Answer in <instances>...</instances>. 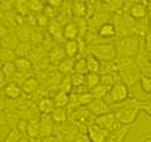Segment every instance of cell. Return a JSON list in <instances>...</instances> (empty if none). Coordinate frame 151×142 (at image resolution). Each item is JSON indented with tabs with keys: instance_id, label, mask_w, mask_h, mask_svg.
<instances>
[{
	"instance_id": "obj_37",
	"label": "cell",
	"mask_w": 151,
	"mask_h": 142,
	"mask_svg": "<svg viewBox=\"0 0 151 142\" xmlns=\"http://www.w3.org/2000/svg\"><path fill=\"white\" fill-rule=\"evenodd\" d=\"M93 96H92V93L91 92H84V93H81V94H78V101H79V105L81 106H88L89 103H91L93 101Z\"/></svg>"
},
{
	"instance_id": "obj_48",
	"label": "cell",
	"mask_w": 151,
	"mask_h": 142,
	"mask_svg": "<svg viewBox=\"0 0 151 142\" xmlns=\"http://www.w3.org/2000/svg\"><path fill=\"white\" fill-rule=\"evenodd\" d=\"M19 142H29V140H28V138H25V137H22V138H20V141H19Z\"/></svg>"
},
{
	"instance_id": "obj_44",
	"label": "cell",
	"mask_w": 151,
	"mask_h": 142,
	"mask_svg": "<svg viewBox=\"0 0 151 142\" xmlns=\"http://www.w3.org/2000/svg\"><path fill=\"white\" fill-rule=\"evenodd\" d=\"M62 3H63V0H48L49 6H52V8H58L62 5Z\"/></svg>"
},
{
	"instance_id": "obj_6",
	"label": "cell",
	"mask_w": 151,
	"mask_h": 142,
	"mask_svg": "<svg viewBox=\"0 0 151 142\" xmlns=\"http://www.w3.org/2000/svg\"><path fill=\"white\" fill-rule=\"evenodd\" d=\"M94 123L102 127V128L106 131H115L117 128L116 127V123H117L116 116H115V113H111V112L96 117L94 118Z\"/></svg>"
},
{
	"instance_id": "obj_27",
	"label": "cell",
	"mask_w": 151,
	"mask_h": 142,
	"mask_svg": "<svg viewBox=\"0 0 151 142\" xmlns=\"http://www.w3.org/2000/svg\"><path fill=\"white\" fill-rule=\"evenodd\" d=\"M15 58H17L15 50H12V49H4V48L0 49V60H1V63H3V64L14 62V60H15Z\"/></svg>"
},
{
	"instance_id": "obj_52",
	"label": "cell",
	"mask_w": 151,
	"mask_h": 142,
	"mask_svg": "<svg viewBox=\"0 0 151 142\" xmlns=\"http://www.w3.org/2000/svg\"><path fill=\"white\" fill-rule=\"evenodd\" d=\"M145 142H151V138H147V140H146Z\"/></svg>"
},
{
	"instance_id": "obj_14",
	"label": "cell",
	"mask_w": 151,
	"mask_h": 142,
	"mask_svg": "<svg viewBox=\"0 0 151 142\" xmlns=\"http://www.w3.org/2000/svg\"><path fill=\"white\" fill-rule=\"evenodd\" d=\"M58 70H59V73H62L64 75H70L74 72V62H73V59L65 57L62 62L58 64Z\"/></svg>"
},
{
	"instance_id": "obj_38",
	"label": "cell",
	"mask_w": 151,
	"mask_h": 142,
	"mask_svg": "<svg viewBox=\"0 0 151 142\" xmlns=\"http://www.w3.org/2000/svg\"><path fill=\"white\" fill-rule=\"evenodd\" d=\"M15 72H17V69H15V65H14L13 62L3 64V73H4V75H5V78L10 79L13 77V74L15 73Z\"/></svg>"
},
{
	"instance_id": "obj_45",
	"label": "cell",
	"mask_w": 151,
	"mask_h": 142,
	"mask_svg": "<svg viewBox=\"0 0 151 142\" xmlns=\"http://www.w3.org/2000/svg\"><path fill=\"white\" fill-rule=\"evenodd\" d=\"M42 142H60L58 137H54V136H49V137H45V138H43V141Z\"/></svg>"
},
{
	"instance_id": "obj_7",
	"label": "cell",
	"mask_w": 151,
	"mask_h": 142,
	"mask_svg": "<svg viewBox=\"0 0 151 142\" xmlns=\"http://www.w3.org/2000/svg\"><path fill=\"white\" fill-rule=\"evenodd\" d=\"M108 136V131L103 130L102 127L97 126L96 123H92L87 128V137L89 142H106Z\"/></svg>"
},
{
	"instance_id": "obj_33",
	"label": "cell",
	"mask_w": 151,
	"mask_h": 142,
	"mask_svg": "<svg viewBox=\"0 0 151 142\" xmlns=\"http://www.w3.org/2000/svg\"><path fill=\"white\" fill-rule=\"evenodd\" d=\"M100 83L106 86L107 88H111L113 84L116 83V79H115V74H111V73H105V74H100Z\"/></svg>"
},
{
	"instance_id": "obj_50",
	"label": "cell",
	"mask_w": 151,
	"mask_h": 142,
	"mask_svg": "<svg viewBox=\"0 0 151 142\" xmlns=\"http://www.w3.org/2000/svg\"><path fill=\"white\" fill-rule=\"evenodd\" d=\"M100 1H105V3H108V1H111V0H100Z\"/></svg>"
},
{
	"instance_id": "obj_19",
	"label": "cell",
	"mask_w": 151,
	"mask_h": 142,
	"mask_svg": "<svg viewBox=\"0 0 151 142\" xmlns=\"http://www.w3.org/2000/svg\"><path fill=\"white\" fill-rule=\"evenodd\" d=\"M50 117H52V121L55 122V123H63L67 120V111L64 108L55 107L53 112L50 113Z\"/></svg>"
},
{
	"instance_id": "obj_18",
	"label": "cell",
	"mask_w": 151,
	"mask_h": 142,
	"mask_svg": "<svg viewBox=\"0 0 151 142\" xmlns=\"http://www.w3.org/2000/svg\"><path fill=\"white\" fill-rule=\"evenodd\" d=\"M78 27L74 23H68L67 25L63 28V38H65L67 40H74L78 35Z\"/></svg>"
},
{
	"instance_id": "obj_28",
	"label": "cell",
	"mask_w": 151,
	"mask_h": 142,
	"mask_svg": "<svg viewBox=\"0 0 151 142\" xmlns=\"http://www.w3.org/2000/svg\"><path fill=\"white\" fill-rule=\"evenodd\" d=\"M48 32H49V34L54 38V39H59V38L63 37V29H62V27H60L59 23H57V22L49 23Z\"/></svg>"
},
{
	"instance_id": "obj_25",
	"label": "cell",
	"mask_w": 151,
	"mask_h": 142,
	"mask_svg": "<svg viewBox=\"0 0 151 142\" xmlns=\"http://www.w3.org/2000/svg\"><path fill=\"white\" fill-rule=\"evenodd\" d=\"M33 29L28 24H20L18 27V38L22 42H29Z\"/></svg>"
},
{
	"instance_id": "obj_46",
	"label": "cell",
	"mask_w": 151,
	"mask_h": 142,
	"mask_svg": "<svg viewBox=\"0 0 151 142\" xmlns=\"http://www.w3.org/2000/svg\"><path fill=\"white\" fill-rule=\"evenodd\" d=\"M141 108L147 113V115L151 116V103H147V105H144V106H141Z\"/></svg>"
},
{
	"instance_id": "obj_15",
	"label": "cell",
	"mask_w": 151,
	"mask_h": 142,
	"mask_svg": "<svg viewBox=\"0 0 151 142\" xmlns=\"http://www.w3.org/2000/svg\"><path fill=\"white\" fill-rule=\"evenodd\" d=\"M19 44L18 39L14 35H10V34H6L4 35L1 39H0V47L4 49H12V50H15Z\"/></svg>"
},
{
	"instance_id": "obj_12",
	"label": "cell",
	"mask_w": 151,
	"mask_h": 142,
	"mask_svg": "<svg viewBox=\"0 0 151 142\" xmlns=\"http://www.w3.org/2000/svg\"><path fill=\"white\" fill-rule=\"evenodd\" d=\"M54 108H55L54 101L52 98H48V97L42 98L39 101V103H38V110H39V112L42 115H50Z\"/></svg>"
},
{
	"instance_id": "obj_47",
	"label": "cell",
	"mask_w": 151,
	"mask_h": 142,
	"mask_svg": "<svg viewBox=\"0 0 151 142\" xmlns=\"http://www.w3.org/2000/svg\"><path fill=\"white\" fill-rule=\"evenodd\" d=\"M8 34V30H6V28L4 27L3 24H0V39L4 37V35H6Z\"/></svg>"
},
{
	"instance_id": "obj_29",
	"label": "cell",
	"mask_w": 151,
	"mask_h": 142,
	"mask_svg": "<svg viewBox=\"0 0 151 142\" xmlns=\"http://www.w3.org/2000/svg\"><path fill=\"white\" fill-rule=\"evenodd\" d=\"M100 77L101 75L98 73H87L86 74V82H84V86L87 87V89H91L93 87H96L97 84H100Z\"/></svg>"
},
{
	"instance_id": "obj_9",
	"label": "cell",
	"mask_w": 151,
	"mask_h": 142,
	"mask_svg": "<svg viewBox=\"0 0 151 142\" xmlns=\"http://www.w3.org/2000/svg\"><path fill=\"white\" fill-rule=\"evenodd\" d=\"M53 123L50 115H43L42 116V121H39V137L45 138L49 137L53 133Z\"/></svg>"
},
{
	"instance_id": "obj_36",
	"label": "cell",
	"mask_w": 151,
	"mask_h": 142,
	"mask_svg": "<svg viewBox=\"0 0 151 142\" xmlns=\"http://www.w3.org/2000/svg\"><path fill=\"white\" fill-rule=\"evenodd\" d=\"M15 9L19 14H25L29 13V5H28V0H17L15 3Z\"/></svg>"
},
{
	"instance_id": "obj_16",
	"label": "cell",
	"mask_w": 151,
	"mask_h": 142,
	"mask_svg": "<svg viewBox=\"0 0 151 142\" xmlns=\"http://www.w3.org/2000/svg\"><path fill=\"white\" fill-rule=\"evenodd\" d=\"M98 35L101 38H112L116 35V27L111 23H103L98 29Z\"/></svg>"
},
{
	"instance_id": "obj_20",
	"label": "cell",
	"mask_w": 151,
	"mask_h": 142,
	"mask_svg": "<svg viewBox=\"0 0 151 142\" xmlns=\"http://www.w3.org/2000/svg\"><path fill=\"white\" fill-rule=\"evenodd\" d=\"M25 132H27V135L29 136L30 138H37V137H39V121L38 120L28 121Z\"/></svg>"
},
{
	"instance_id": "obj_39",
	"label": "cell",
	"mask_w": 151,
	"mask_h": 142,
	"mask_svg": "<svg viewBox=\"0 0 151 142\" xmlns=\"http://www.w3.org/2000/svg\"><path fill=\"white\" fill-rule=\"evenodd\" d=\"M28 5H29V10L34 13L44 10V4L40 0H28Z\"/></svg>"
},
{
	"instance_id": "obj_34",
	"label": "cell",
	"mask_w": 151,
	"mask_h": 142,
	"mask_svg": "<svg viewBox=\"0 0 151 142\" xmlns=\"http://www.w3.org/2000/svg\"><path fill=\"white\" fill-rule=\"evenodd\" d=\"M74 72L76 73H81L86 75L88 73V68H87V60L86 58H81L77 62H74Z\"/></svg>"
},
{
	"instance_id": "obj_43",
	"label": "cell",
	"mask_w": 151,
	"mask_h": 142,
	"mask_svg": "<svg viewBox=\"0 0 151 142\" xmlns=\"http://www.w3.org/2000/svg\"><path fill=\"white\" fill-rule=\"evenodd\" d=\"M37 24L39 27H48L49 23H48V18H47L45 14H42V15H38L37 16Z\"/></svg>"
},
{
	"instance_id": "obj_10",
	"label": "cell",
	"mask_w": 151,
	"mask_h": 142,
	"mask_svg": "<svg viewBox=\"0 0 151 142\" xmlns=\"http://www.w3.org/2000/svg\"><path fill=\"white\" fill-rule=\"evenodd\" d=\"M38 87H39V80H38L35 77H32V75L27 77L20 83L22 92L25 93V94H33L38 89Z\"/></svg>"
},
{
	"instance_id": "obj_40",
	"label": "cell",
	"mask_w": 151,
	"mask_h": 142,
	"mask_svg": "<svg viewBox=\"0 0 151 142\" xmlns=\"http://www.w3.org/2000/svg\"><path fill=\"white\" fill-rule=\"evenodd\" d=\"M86 11H87V8H86V4L84 3H76L74 4V8H73L74 15L83 16V15H86Z\"/></svg>"
},
{
	"instance_id": "obj_54",
	"label": "cell",
	"mask_w": 151,
	"mask_h": 142,
	"mask_svg": "<svg viewBox=\"0 0 151 142\" xmlns=\"http://www.w3.org/2000/svg\"><path fill=\"white\" fill-rule=\"evenodd\" d=\"M150 25H151V22H150Z\"/></svg>"
},
{
	"instance_id": "obj_5",
	"label": "cell",
	"mask_w": 151,
	"mask_h": 142,
	"mask_svg": "<svg viewBox=\"0 0 151 142\" xmlns=\"http://www.w3.org/2000/svg\"><path fill=\"white\" fill-rule=\"evenodd\" d=\"M140 40L137 37H127L121 43V52L124 53V57H134L139 50Z\"/></svg>"
},
{
	"instance_id": "obj_30",
	"label": "cell",
	"mask_w": 151,
	"mask_h": 142,
	"mask_svg": "<svg viewBox=\"0 0 151 142\" xmlns=\"http://www.w3.org/2000/svg\"><path fill=\"white\" fill-rule=\"evenodd\" d=\"M30 52H32V47L29 42H19L15 49V54L18 57H27L28 54H30Z\"/></svg>"
},
{
	"instance_id": "obj_1",
	"label": "cell",
	"mask_w": 151,
	"mask_h": 142,
	"mask_svg": "<svg viewBox=\"0 0 151 142\" xmlns=\"http://www.w3.org/2000/svg\"><path fill=\"white\" fill-rule=\"evenodd\" d=\"M120 79L127 87H132L141 79V72L136 67V64H132L130 67L120 70Z\"/></svg>"
},
{
	"instance_id": "obj_11",
	"label": "cell",
	"mask_w": 151,
	"mask_h": 142,
	"mask_svg": "<svg viewBox=\"0 0 151 142\" xmlns=\"http://www.w3.org/2000/svg\"><path fill=\"white\" fill-rule=\"evenodd\" d=\"M13 63L15 65V69L18 72H20L23 74L25 72H29V70H32V68H33V64L28 57H17Z\"/></svg>"
},
{
	"instance_id": "obj_8",
	"label": "cell",
	"mask_w": 151,
	"mask_h": 142,
	"mask_svg": "<svg viewBox=\"0 0 151 142\" xmlns=\"http://www.w3.org/2000/svg\"><path fill=\"white\" fill-rule=\"evenodd\" d=\"M87 110L94 117H98L101 115H105V113L110 112V106H108L103 99H93V101L87 106Z\"/></svg>"
},
{
	"instance_id": "obj_17",
	"label": "cell",
	"mask_w": 151,
	"mask_h": 142,
	"mask_svg": "<svg viewBox=\"0 0 151 142\" xmlns=\"http://www.w3.org/2000/svg\"><path fill=\"white\" fill-rule=\"evenodd\" d=\"M65 52H64V49L62 48V47H54L53 49L50 50V53H49V60L52 63H60L62 60L65 58Z\"/></svg>"
},
{
	"instance_id": "obj_51",
	"label": "cell",
	"mask_w": 151,
	"mask_h": 142,
	"mask_svg": "<svg viewBox=\"0 0 151 142\" xmlns=\"http://www.w3.org/2000/svg\"><path fill=\"white\" fill-rule=\"evenodd\" d=\"M108 142H119V141H115V140H111L110 138V141H108Z\"/></svg>"
},
{
	"instance_id": "obj_53",
	"label": "cell",
	"mask_w": 151,
	"mask_h": 142,
	"mask_svg": "<svg viewBox=\"0 0 151 142\" xmlns=\"http://www.w3.org/2000/svg\"><path fill=\"white\" fill-rule=\"evenodd\" d=\"M40 1H45V0H40ZM47 1H48V0H47Z\"/></svg>"
},
{
	"instance_id": "obj_13",
	"label": "cell",
	"mask_w": 151,
	"mask_h": 142,
	"mask_svg": "<svg viewBox=\"0 0 151 142\" xmlns=\"http://www.w3.org/2000/svg\"><path fill=\"white\" fill-rule=\"evenodd\" d=\"M4 94L10 99H18L23 94V92L20 86H18L17 83H9L4 87Z\"/></svg>"
},
{
	"instance_id": "obj_23",
	"label": "cell",
	"mask_w": 151,
	"mask_h": 142,
	"mask_svg": "<svg viewBox=\"0 0 151 142\" xmlns=\"http://www.w3.org/2000/svg\"><path fill=\"white\" fill-rule=\"evenodd\" d=\"M86 60H87L88 73H98L101 70V62L96 58V57H93L92 54H89L86 58Z\"/></svg>"
},
{
	"instance_id": "obj_2",
	"label": "cell",
	"mask_w": 151,
	"mask_h": 142,
	"mask_svg": "<svg viewBox=\"0 0 151 142\" xmlns=\"http://www.w3.org/2000/svg\"><path fill=\"white\" fill-rule=\"evenodd\" d=\"M92 55L100 60V62H111L116 58V49L111 44H101L96 45L92 49Z\"/></svg>"
},
{
	"instance_id": "obj_41",
	"label": "cell",
	"mask_w": 151,
	"mask_h": 142,
	"mask_svg": "<svg viewBox=\"0 0 151 142\" xmlns=\"http://www.w3.org/2000/svg\"><path fill=\"white\" fill-rule=\"evenodd\" d=\"M43 39H44V35H43V33H42V32H39V30H33L32 32L30 42L33 44H35V45L40 44L42 42H43Z\"/></svg>"
},
{
	"instance_id": "obj_26",
	"label": "cell",
	"mask_w": 151,
	"mask_h": 142,
	"mask_svg": "<svg viewBox=\"0 0 151 142\" xmlns=\"http://www.w3.org/2000/svg\"><path fill=\"white\" fill-rule=\"evenodd\" d=\"M130 14L132 15L134 19H142L146 15V8L144 4H140V3H136L131 6V10Z\"/></svg>"
},
{
	"instance_id": "obj_31",
	"label": "cell",
	"mask_w": 151,
	"mask_h": 142,
	"mask_svg": "<svg viewBox=\"0 0 151 142\" xmlns=\"http://www.w3.org/2000/svg\"><path fill=\"white\" fill-rule=\"evenodd\" d=\"M22 132L19 131L17 127H13V128L8 132V135L5 136V138H4L3 142H19L22 138Z\"/></svg>"
},
{
	"instance_id": "obj_32",
	"label": "cell",
	"mask_w": 151,
	"mask_h": 142,
	"mask_svg": "<svg viewBox=\"0 0 151 142\" xmlns=\"http://www.w3.org/2000/svg\"><path fill=\"white\" fill-rule=\"evenodd\" d=\"M70 80H72V86L73 88H78L84 86V82H86V75L81 74V73H76L73 72L70 74Z\"/></svg>"
},
{
	"instance_id": "obj_21",
	"label": "cell",
	"mask_w": 151,
	"mask_h": 142,
	"mask_svg": "<svg viewBox=\"0 0 151 142\" xmlns=\"http://www.w3.org/2000/svg\"><path fill=\"white\" fill-rule=\"evenodd\" d=\"M108 92H110V88H107L106 86L103 84H97L96 87H93L91 89V93L94 99H103L108 96Z\"/></svg>"
},
{
	"instance_id": "obj_22",
	"label": "cell",
	"mask_w": 151,
	"mask_h": 142,
	"mask_svg": "<svg viewBox=\"0 0 151 142\" xmlns=\"http://www.w3.org/2000/svg\"><path fill=\"white\" fill-rule=\"evenodd\" d=\"M53 101H54L55 107L63 108V107H65V106H68V103H69V93L59 91V92L54 96Z\"/></svg>"
},
{
	"instance_id": "obj_3",
	"label": "cell",
	"mask_w": 151,
	"mask_h": 142,
	"mask_svg": "<svg viewBox=\"0 0 151 142\" xmlns=\"http://www.w3.org/2000/svg\"><path fill=\"white\" fill-rule=\"evenodd\" d=\"M140 112V108H129V107H122L115 113L116 120L119 123L124 126H131L137 118Z\"/></svg>"
},
{
	"instance_id": "obj_35",
	"label": "cell",
	"mask_w": 151,
	"mask_h": 142,
	"mask_svg": "<svg viewBox=\"0 0 151 142\" xmlns=\"http://www.w3.org/2000/svg\"><path fill=\"white\" fill-rule=\"evenodd\" d=\"M72 89H73V86H72V80H70V75H65L59 83V91L69 93Z\"/></svg>"
},
{
	"instance_id": "obj_24",
	"label": "cell",
	"mask_w": 151,
	"mask_h": 142,
	"mask_svg": "<svg viewBox=\"0 0 151 142\" xmlns=\"http://www.w3.org/2000/svg\"><path fill=\"white\" fill-rule=\"evenodd\" d=\"M63 49H64L65 55H67L68 58H73V57L77 55L79 47H78V43L76 40H67V43L64 44Z\"/></svg>"
},
{
	"instance_id": "obj_4",
	"label": "cell",
	"mask_w": 151,
	"mask_h": 142,
	"mask_svg": "<svg viewBox=\"0 0 151 142\" xmlns=\"http://www.w3.org/2000/svg\"><path fill=\"white\" fill-rule=\"evenodd\" d=\"M107 97L110 98L111 102H115V103L124 102L129 98V87L122 82H116L110 88V92H108Z\"/></svg>"
},
{
	"instance_id": "obj_42",
	"label": "cell",
	"mask_w": 151,
	"mask_h": 142,
	"mask_svg": "<svg viewBox=\"0 0 151 142\" xmlns=\"http://www.w3.org/2000/svg\"><path fill=\"white\" fill-rule=\"evenodd\" d=\"M141 86H142V88H144L145 92L151 93V78L144 77L142 79H141Z\"/></svg>"
},
{
	"instance_id": "obj_49",
	"label": "cell",
	"mask_w": 151,
	"mask_h": 142,
	"mask_svg": "<svg viewBox=\"0 0 151 142\" xmlns=\"http://www.w3.org/2000/svg\"><path fill=\"white\" fill-rule=\"evenodd\" d=\"M74 1H76V3H86L87 0H74Z\"/></svg>"
}]
</instances>
